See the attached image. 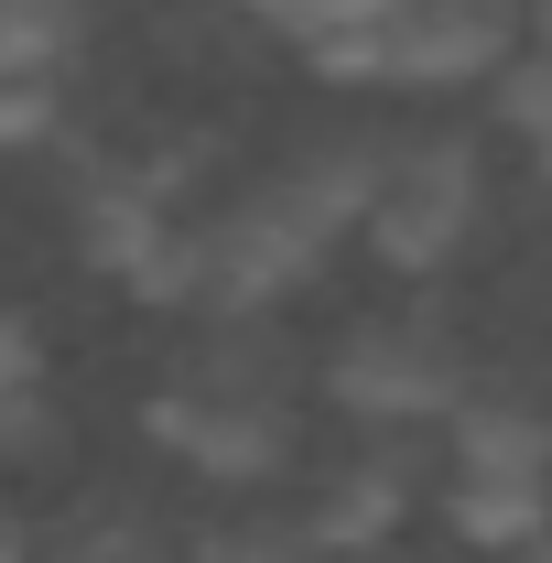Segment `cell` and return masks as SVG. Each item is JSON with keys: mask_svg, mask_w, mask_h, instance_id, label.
<instances>
[{"mask_svg": "<svg viewBox=\"0 0 552 563\" xmlns=\"http://www.w3.org/2000/svg\"><path fill=\"white\" fill-rule=\"evenodd\" d=\"M368 185H379V141H346V131L281 152L272 174H250L228 207L196 217V314L207 325H250V314L292 303L336 261V239H357Z\"/></svg>", "mask_w": 552, "mask_h": 563, "instance_id": "cell-1", "label": "cell"}, {"mask_svg": "<svg viewBox=\"0 0 552 563\" xmlns=\"http://www.w3.org/2000/svg\"><path fill=\"white\" fill-rule=\"evenodd\" d=\"M141 433H152V455H174L185 477H207L228 498L292 477L303 466V390H292L281 336L261 314L250 325H207L141 390Z\"/></svg>", "mask_w": 552, "mask_h": 563, "instance_id": "cell-2", "label": "cell"}, {"mask_svg": "<svg viewBox=\"0 0 552 563\" xmlns=\"http://www.w3.org/2000/svg\"><path fill=\"white\" fill-rule=\"evenodd\" d=\"M477 390V357L466 336L433 314V303H390V314H357L336 347H325V401L368 433H422V422H455Z\"/></svg>", "mask_w": 552, "mask_h": 563, "instance_id": "cell-3", "label": "cell"}, {"mask_svg": "<svg viewBox=\"0 0 552 563\" xmlns=\"http://www.w3.org/2000/svg\"><path fill=\"white\" fill-rule=\"evenodd\" d=\"M487 217V163L466 131H412V141H379V185H368V217L357 239L379 250V272L401 282H433L466 261Z\"/></svg>", "mask_w": 552, "mask_h": 563, "instance_id": "cell-4", "label": "cell"}, {"mask_svg": "<svg viewBox=\"0 0 552 563\" xmlns=\"http://www.w3.org/2000/svg\"><path fill=\"white\" fill-rule=\"evenodd\" d=\"M401 444H412V433H368V422H357V444L303 455V477H292V520H303V542H314L325 563H379L401 531H412L422 477H412Z\"/></svg>", "mask_w": 552, "mask_h": 563, "instance_id": "cell-5", "label": "cell"}, {"mask_svg": "<svg viewBox=\"0 0 552 563\" xmlns=\"http://www.w3.org/2000/svg\"><path fill=\"white\" fill-rule=\"evenodd\" d=\"M390 87H477L531 55V0H390L379 11Z\"/></svg>", "mask_w": 552, "mask_h": 563, "instance_id": "cell-6", "label": "cell"}, {"mask_svg": "<svg viewBox=\"0 0 552 563\" xmlns=\"http://www.w3.org/2000/svg\"><path fill=\"white\" fill-rule=\"evenodd\" d=\"M444 531H455V553L477 563H531L552 542V466H455L444 455Z\"/></svg>", "mask_w": 552, "mask_h": 563, "instance_id": "cell-7", "label": "cell"}, {"mask_svg": "<svg viewBox=\"0 0 552 563\" xmlns=\"http://www.w3.org/2000/svg\"><path fill=\"white\" fill-rule=\"evenodd\" d=\"M44 553L55 563H152L163 553V509L141 488H87L76 509L44 520Z\"/></svg>", "mask_w": 552, "mask_h": 563, "instance_id": "cell-8", "label": "cell"}, {"mask_svg": "<svg viewBox=\"0 0 552 563\" xmlns=\"http://www.w3.org/2000/svg\"><path fill=\"white\" fill-rule=\"evenodd\" d=\"M174 553L185 563H325L303 542V520H292V498H239V509H207V520H185L174 531Z\"/></svg>", "mask_w": 552, "mask_h": 563, "instance_id": "cell-9", "label": "cell"}, {"mask_svg": "<svg viewBox=\"0 0 552 563\" xmlns=\"http://www.w3.org/2000/svg\"><path fill=\"white\" fill-rule=\"evenodd\" d=\"M87 55V0H0V76H66Z\"/></svg>", "mask_w": 552, "mask_h": 563, "instance_id": "cell-10", "label": "cell"}, {"mask_svg": "<svg viewBox=\"0 0 552 563\" xmlns=\"http://www.w3.org/2000/svg\"><path fill=\"white\" fill-rule=\"evenodd\" d=\"M76 120L66 76H0V152H55Z\"/></svg>", "mask_w": 552, "mask_h": 563, "instance_id": "cell-11", "label": "cell"}, {"mask_svg": "<svg viewBox=\"0 0 552 563\" xmlns=\"http://www.w3.org/2000/svg\"><path fill=\"white\" fill-rule=\"evenodd\" d=\"M498 120L531 141V163H542V185H552V55H542V44L498 76Z\"/></svg>", "mask_w": 552, "mask_h": 563, "instance_id": "cell-12", "label": "cell"}, {"mask_svg": "<svg viewBox=\"0 0 552 563\" xmlns=\"http://www.w3.org/2000/svg\"><path fill=\"white\" fill-rule=\"evenodd\" d=\"M44 455H66V412H55V390L33 379L22 401H0V466H44Z\"/></svg>", "mask_w": 552, "mask_h": 563, "instance_id": "cell-13", "label": "cell"}, {"mask_svg": "<svg viewBox=\"0 0 552 563\" xmlns=\"http://www.w3.org/2000/svg\"><path fill=\"white\" fill-rule=\"evenodd\" d=\"M239 11H250V22H272L281 44H292V55H303V44H314V33H346V22H379V11H390V0H239Z\"/></svg>", "mask_w": 552, "mask_h": 563, "instance_id": "cell-14", "label": "cell"}, {"mask_svg": "<svg viewBox=\"0 0 552 563\" xmlns=\"http://www.w3.org/2000/svg\"><path fill=\"white\" fill-rule=\"evenodd\" d=\"M33 379H44V336H33L22 303H0V401H22Z\"/></svg>", "mask_w": 552, "mask_h": 563, "instance_id": "cell-15", "label": "cell"}, {"mask_svg": "<svg viewBox=\"0 0 552 563\" xmlns=\"http://www.w3.org/2000/svg\"><path fill=\"white\" fill-rule=\"evenodd\" d=\"M33 553H44V520L22 498H0V563H33Z\"/></svg>", "mask_w": 552, "mask_h": 563, "instance_id": "cell-16", "label": "cell"}, {"mask_svg": "<svg viewBox=\"0 0 552 563\" xmlns=\"http://www.w3.org/2000/svg\"><path fill=\"white\" fill-rule=\"evenodd\" d=\"M531 44H542V55H552V0H531Z\"/></svg>", "mask_w": 552, "mask_h": 563, "instance_id": "cell-17", "label": "cell"}, {"mask_svg": "<svg viewBox=\"0 0 552 563\" xmlns=\"http://www.w3.org/2000/svg\"><path fill=\"white\" fill-rule=\"evenodd\" d=\"M531 563H552V542H542V553H531Z\"/></svg>", "mask_w": 552, "mask_h": 563, "instance_id": "cell-18", "label": "cell"}]
</instances>
